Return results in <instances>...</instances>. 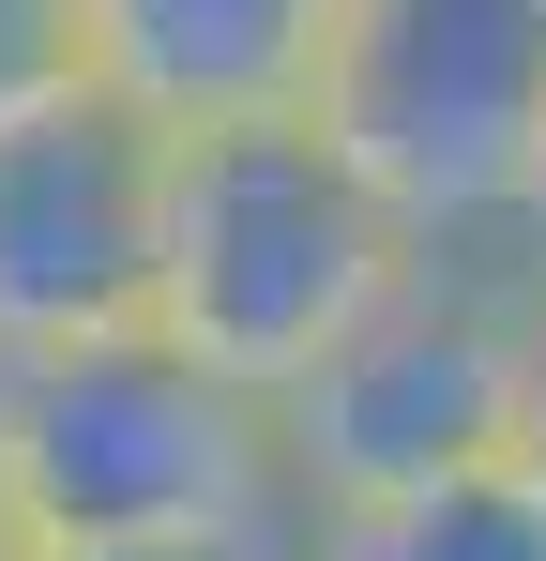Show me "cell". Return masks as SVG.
Segmentation results:
<instances>
[{"label":"cell","mask_w":546,"mask_h":561,"mask_svg":"<svg viewBox=\"0 0 546 561\" xmlns=\"http://www.w3.org/2000/svg\"><path fill=\"white\" fill-rule=\"evenodd\" d=\"M532 304H546V288L516 274V259H425V274L395 288L350 350L273 410V425H288V501H304V531L395 516V501H441V485L516 470Z\"/></svg>","instance_id":"cell-4"},{"label":"cell","mask_w":546,"mask_h":561,"mask_svg":"<svg viewBox=\"0 0 546 561\" xmlns=\"http://www.w3.org/2000/svg\"><path fill=\"white\" fill-rule=\"evenodd\" d=\"M91 15V92L152 137H213V122H288L319 106L334 15L350 0H77Z\"/></svg>","instance_id":"cell-6"},{"label":"cell","mask_w":546,"mask_h":561,"mask_svg":"<svg viewBox=\"0 0 546 561\" xmlns=\"http://www.w3.org/2000/svg\"><path fill=\"white\" fill-rule=\"evenodd\" d=\"M91 561H304V531H259V547H91Z\"/></svg>","instance_id":"cell-10"},{"label":"cell","mask_w":546,"mask_h":561,"mask_svg":"<svg viewBox=\"0 0 546 561\" xmlns=\"http://www.w3.org/2000/svg\"><path fill=\"white\" fill-rule=\"evenodd\" d=\"M0 561H46V547H31V531H15V501H0Z\"/></svg>","instance_id":"cell-12"},{"label":"cell","mask_w":546,"mask_h":561,"mask_svg":"<svg viewBox=\"0 0 546 561\" xmlns=\"http://www.w3.org/2000/svg\"><path fill=\"white\" fill-rule=\"evenodd\" d=\"M304 561H546V501L516 470H486V485L395 501V516H334V531H304Z\"/></svg>","instance_id":"cell-7"},{"label":"cell","mask_w":546,"mask_h":561,"mask_svg":"<svg viewBox=\"0 0 546 561\" xmlns=\"http://www.w3.org/2000/svg\"><path fill=\"white\" fill-rule=\"evenodd\" d=\"M152 213H168V137L106 92L0 137V365L152 334Z\"/></svg>","instance_id":"cell-5"},{"label":"cell","mask_w":546,"mask_h":561,"mask_svg":"<svg viewBox=\"0 0 546 561\" xmlns=\"http://www.w3.org/2000/svg\"><path fill=\"white\" fill-rule=\"evenodd\" d=\"M425 274V243L379 213L350 152L288 106V122H213L168 137V213H152V334L197 350L243 394H304L395 288Z\"/></svg>","instance_id":"cell-1"},{"label":"cell","mask_w":546,"mask_h":561,"mask_svg":"<svg viewBox=\"0 0 546 561\" xmlns=\"http://www.w3.org/2000/svg\"><path fill=\"white\" fill-rule=\"evenodd\" d=\"M304 122L425 259H516L546 183V0H350Z\"/></svg>","instance_id":"cell-3"},{"label":"cell","mask_w":546,"mask_h":561,"mask_svg":"<svg viewBox=\"0 0 546 561\" xmlns=\"http://www.w3.org/2000/svg\"><path fill=\"white\" fill-rule=\"evenodd\" d=\"M0 501H15V531L46 561L304 531L273 394L213 379L168 334H106V350H61V365H0Z\"/></svg>","instance_id":"cell-2"},{"label":"cell","mask_w":546,"mask_h":561,"mask_svg":"<svg viewBox=\"0 0 546 561\" xmlns=\"http://www.w3.org/2000/svg\"><path fill=\"white\" fill-rule=\"evenodd\" d=\"M91 106V15L77 0H0V137Z\"/></svg>","instance_id":"cell-8"},{"label":"cell","mask_w":546,"mask_h":561,"mask_svg":"<svg viewBox=\"0 0 546 561\" xmlns=\"http://www.w3.org/2000/svg\"><path fill=\"white\" fill-rule=\"evenodd\" d=\"M516 274L546 288V183H532V228H516Z\"/></svg>","instance_id":"cell-11"},{"label":"cell","mask_w":546,"mask_h":561,"mask_svg":"<svg viewBox=\"0 0 546 561\" xmlns=\"http://www.w3.org/2000/svg\"><path fill=\"white\" fill-rule=\"evenodd\" d=\"M516 485L546 501V304H532V410H516Z\"/></svg>","instance_id":"cell-9"}]
</instances>
